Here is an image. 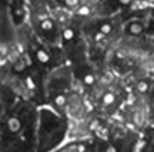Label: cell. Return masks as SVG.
Returning <instances> with one entry per match:
<instances>
[{
	"label": "cell",
	"mask_w": 154,
	"mask_h": 152,
	"mask_svg": "<svg viewBox=\"0 0 154 152\" xmlns=\"http://www.w3.org/2000/svg\"><path fill=\"white\" fill-rule=\"evenodd\" d=\"M130 2H131V0H120V3H121V5H128Z\"/></svg>",
	"instance_id": "14"
},
{
	"label": "cell",
	"mask_w": 154,
	"mask_h": 152,
	"mask_svg": "<svg viewBox=\"0 0 154 152\" xmlns=\"http://www.w3.org/2000/svg\"><path fill=\"white\" fill-rule=\"evenodd\" d=\"M83 82L86 85H94V76L91 73H87L84 78H83Z\"/></svg>",
	"instance_id": "13"
},
{
	"label": "cell",
	"mask_w": 154,
	"mask_h": 152,
	"mask_svg": "<svg viewBox=\"0 0 154 152\" xmlns=\"http://www.w3.org/2000/svg\"><path fill=\"white\" fill-rule=\"evenodd\" d=\"M56 152H96V149H93L91 144L87 141H76Z\"/></svg>",
	"instance_id": "1"
},
{
	"label": "cell",
	"mask_w": 154,
	"mask_h": 152,
	"mask_svg": "<svg viewBox=\"0 0 154 152\" xmlns=\"http://www.w3.org/2000/svg\"><path fill=\"white\" fill-rule=\"evenodd\" d=\"M54 105L57 108H64L67 105V98L64 95H56L54 96Z\"/></svg>",
	"instance_id": "7"
},
{
	"label": "cell",
	"mask_w": 154,
	"mask_h": 152,
	"mask_svg": "<svg viewBox=\"0 0 154 152\" xmlns=\"http://www.w3.org/2000/svg\"><path fill=\"white\" fill-rule=\"evenodd\" d=\"M116 101V96L114 93H104V96H103V105L104 106H110V105H113Z\"/></svg>",
	"instance_id": "8"
},
{
	"label": "cell",
	"mask_w": 154,
	"mask_h": 152,
	"mask_svg": "<svg viewBox=\"0 0 154 152\" xmlns=\"http://www.w3.org/2000/svg\"><path fill=\"white\" fill-rule=\"evenodd\" d=\"M111 30H113V27H111L110 23H103V24L100 26V32H101L103 34H106V36H107V34H110Z\"/></svg>",
	"instance_id": "10"
},
{
	"label": "cell",
	"mask_w": 154,
	"mask_h": 152,
	"mask_svg": "<svg viewBox=\"0 0 154 152\" xmlns=\"http://www.w3.org/2000/svg\"><path fill=\"white\" fill-rule=\"evenodd\" d=\"M143 24L140 22H131L128 23V26H127V32L131 34V36H140V34L143 33Z\"/></svg>",
	"instance_id": "3"
},
{
	"label": "cell",
	"mask_w": 154,
	"mask_h": 152,
	"mask_svg": "<svg viewBox=\"0 0 154 152\" xmlns=\"http://www.w3.org/2000/svg\"><path fill=\"white\" fill-rule=\"evenodd\" d=\"M150 89V85L149 82H146V80H140L137 85H136V90H137L138 93H146V92H149Z\"/></svg>",
	"instance_id": "6"
},
{
	"label": "cell",
	"mask_w": 154,
	"mask_h": 152,
	"mask_svg": "<svg viewBox=\"0 0 154 152\" xmlns=\"http://www.w3.org/2000/svg\"><path fill=\"white\" fill-rule=\"evenodd\" d=\"M40 27H42V30H44V32H51V30L54 29V24H53V22H51L50 19L44 17L43 20L40 22Z\"/></svg>",
	"instance_id": "5"
},
{
	"label": "cell",
	"mask_w": 154,
	"mask_h": 152,
	"mask_svg": "<svg viewBox=\"0 0 154 152\" xmlns=\"http://www.w3.org/2000/svg\"><path fill=\"white\" fill-rule=\"evenodd\" d=\"M67 7H72V9H76L80 6V0H64Z\"/></svg>",
	"instance_id": "12"
},
{
	"label": "cell",
	"mask_w": 154,
	"mask_h": 152,
	"mask_svg": "<svg viewBox=\"0 0 154 152\" xmlns=\"http://www.w3.org/2000/svg\"><path fill=\"white\" fill-rule=\"evenodd\" d=\"M26 65H27L26 59H19V60L14 63V72H17V73L23 72V70L26 69Z\"/></svg>",
	"instance_id": "9"
},
{
	"label": "cell",
	"mask_w": 154,
	"mask_h": 152,
	"mask_svg": "<svg viewBox=\"0 0 154 152\" xmlns=\"http://www.w3.org/2000/svg\"><path fill=\"white\" fill-rule=\"evenodd\" d=\"M73 36H74V33H73V30L70 27H66L64 30H63V39H64V40L73 39Z\"/></svg>",
	"instance_id": "11"
},
{
	"label": "cell",
	"mask_w": 154,
	"mask_h": 152,
	"mask_svg": "<svg viewBox=\"0 0 154 152\" xmlns=\"http://www.w3.org/2000/svg\"><path fill=\"white\" fill-rule=\"evenodd\" d=\"M6 126H7V131L14 135V134H19L22 131L23 124L17 116H10V118L7 119V122H6Z\"/></svg>",
	"instance_id": "2"
},
{
	"label": "cell",
	"mask_w": 154,
	"mask_h": 152,
	"mask_svg": "<svg viewBox=\"0 0 154 152\" xmlns=\"http://www.w3.org/2000/svg\"><path fill=\"white\" fill-rule=\"evenodd\" d=\"M36 57H37V60L40 63H47L50 60V55L44 50V49H38V50L36 52Z\"/></svg>",
	"instance_id": "4"
},
{
	"label": "cell",
	"mask_w": 154,
	"mask_h": 152,
	"mask_svg": "<svg viewBox=\"0 0 154 152\" xmlns=\"http://www.w3.org/2000/svg\"><path fill=\"white\" fill-rule=\"evenodd\" d=\"M149 2H150V3H154V0H149Z\"/></svg>",
	"instance_id": "15"
}]
</instances>
